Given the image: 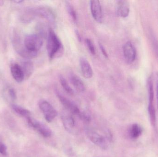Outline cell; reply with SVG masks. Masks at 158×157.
<instances>
[{
    "mask_svg": "<svg viewBox=\"0 0 158 157\" xmlns=\"http://www.w3.org/2000/svg\"><path fill=\"white\" fill-rule=\"evenodd\" d=\"M148 112L150 121L153 126L156 124V109L154 104V90L153 84V77H149L148 80Z\"/></svg>",
    "mask_w": 158,
    "mask_h": 157,
    "instance_id": "cell-2",
    "label": "cell"
},
{
    "mask_svg": "<svg viewBox=\"0 0 158 157\" xmlns=\"http://www.w3.org/2000/svg\"><path fill=\"white\" fill-rule=\"evenodd\" d=\"M47 50L50 60L60 57L64 52V46L52 29H49L47 39Z\"/></svg>",
    "mask_w": 158,
    "mask_h": 157,
    "instance_id": "cell-1",
    "label": "cell"
},
{
    "mask_svg": "<svg viewBox=\"0 0 158 157\" xmlns=\"http://www.w3.org/2000/svg\"><path fill=\"white\" fill-rule=\"evenodd\" d=\"M43 44V39L41 35L32 34L27 35L24 40V45L26 49L31 51L38 52Z\"/></svg>",
    "mask_w": 158,
    "mask_h": 157,
    "instance_id": "cell-3",
    "label": "cell"
},
{
    "mask_svg": "<svg viewBox=\"0 0 158 157\" xmlns=\"http://www.w3.org/2000/svg\"><path fill=\"white\" fill-rule=\"evenodd\" d=\"M17 51L19 54L25 59L27 60L33 59L36 58L38 56V52H37L31 51L26 49V47H22V48H18Z\"/></svg>",
    "mask_w": 158,
    "mask_h": 157,
    "instance_id": "cell-18",
    "label": "cell"
},
{
    "mask_svg": "<svg viewBox=\"0 0 158 157\" xmlns=\"http://www.w3.org/2000/svg\"><path fill=\"white\" fill-rule=\"evenodd\" d=\"M15 2L17 3H20L22 2L23 1H14Z\"/></svg>",
    "mask_w": 158,
    "mask_h": 157,
    "instance_id": "cell-30",
    "label": "cell"
},
{
    "mask_svg": "<svg viewBox=\"0 0 158 157\" xmlns=\"http://www.w3.org/2000/svg\"><path fill=\"white\" fill-rule=\"evenodd\" d=\"M12 108L17 113L20 114V115L23 116V117H26L27 119L31 116L30 112L28 110L26 109L23 108H21V107H19L18 105L14 104V105H12Z\"/></svg>",
    "mask_w": 158,
    "mask_h": 157,
    "instance_id": "cell-21",
    "label": "cell"
},
{
    "mask_svg": "<svg viewBox=\"0 0 158 157\" xmlns=\"http://www.w3.org/2000/svg\"><path fill=\"white\" fill-rule=\"evenodd\" d=\"M152 46L155 54L158 59V40L156 37H153L152 39Z\"/></svg>",
    "mask_w": 158,
    "mask_h": 157,
    "instance_id": "cell-24",
    "label": "cell"
},
{
    "mask_svg": "<svg viewBox=\"0 0 158 157\" xmlns=\"http://www.w3.org/2000/svg\"><path fill=\"white\" fill-rule=\"evenodd\" d=\"M40 109L43 112L45 120L48 122H51L57 116V112L48 101L42 100L39 103Z\"/></svg>",
    "mask_w": 158,
    "mask_h": 157,
    "instance_id": "cell-4",
    "label": "cell"
},
{
    "mask_svg": "<svg viewBox=\"0 0 158 157\" xmlns=\"http://www.w3.org/2000/svg\"><path fill=\"white\" fill-rule=\"evenodd\" d=\"M28 122L31 126L37 130L40 134L45 137H49L52 134V130L45 124L41 123L31 116L27 118Z\"/></svg>",
    "mask_w": 158,
    "mask_h": 157,
    "instance_id": "cell-5",
    "label": "cell"
},
{
    "mask_svg": "<svg viewBox=\"0 0 158 157\" xmlns=\"http://www.w3.org/2000/svg\"><path fill=\"white\" fill-rule=\"evenodd\" d=\"M130 4L124 0L118 1L117 3V14L118 16L123 18L127 17L130 14Z\"/></svg>",
    "mask_w": 158,
    "mask_h": 157,
    "instance_id": "cell-13",
    "label": "cell"
},
{
    "mask_svg": "<svg viewBox=\"0 0 158 157\" xmlns=\"http://www.w3.org/2000/svg\"><path fill=\"white\" fill-rule=\"evenodd\" d=\"M12 76L17 82L20 83L25 79V76L21 66L19 65L14 64L11 68Z\"/></svg>",
    "mask_w": 158,
    "mask_h": 157,
    "instance_id": "cell-14",
    "label": "cell"
},
{
    "mask_svg": "<svg viewBox=\"0 0 158 157\" xmlns=\"http://www.w3.org/2000/svg\"><path fill=\"white\" fill-rule=\"evenodd\" d=\"M21 68L24 73L25 78L27 79L29 78L32 75L34 69L33 63L30 60L26 59L22 62V66Z\"/></svg>",
    "mask_w": 158,
    "mask_h": 157,
    "instance_id": "cell-17",
    "label": "cell"
},
{
    "mask_svg": "<svg viewBox=\"0 0 158 157\" xmlns=\"http://www.w3.org/2000/svg\"><path fill=\"white\" fill-rule=\"evenodd\" d=\"M90 9L93 18L98 23H101L103 21V12L100 2L97 0L91 1Z\"/></svg>",
    "mask_w": 158,
    "mask_h": 157,
    "instance_id": "cell-9",
    "label": "cell"
},
{
    "mask_svg": "<svg viewBox=\"0 0 158 157\" xmlns=\"http://www.w3.org/2000/svg\"><path fill=\"white\" fill-rule=\"evenodd\" d=\"M123 56L128 64H131L136 59V52L135 47L131 41H127L123 47Z\"/></svg>",
    "mask_w": 158,
    "mask_h": 157,
    "instance_id": "cell-6",
    "label": "cell"
},
{
    "mask_svg": "<svg viewBox=\"0 0 158 157\" xmlns=\"http://www.w3.org/2000/svg\"><path fill=\"white\" fill-rule=\"evenodd\" d=\"M9 96L13 100H15L16 99V94L13 88H10L8 91Z\"/></svg>",
    "mask_w": 158,
    "mask_h": 157,
    "instance_id": "cell-26",
    "label": "cell"
},
{
    "mask_svg": "<svg viewBox=\"0 0 158 157\" xmlns=\"http://www.w3.org/2000/svg\"><path fill=\"white\" fill-rule=\"evenodd\" d=\"M143 132V128L139 124H133L131 125L129 129V135L132 139L135 140L142 135Z\"/></svg>",
    "mask_w": 158,
    "mask_h": 157,
    "instance_id": "cell-16",
    "label": "cell"
},
{
    "mask_svg": "<svg viewBox=\"0 0 158 157\" xmlns=\"http://www.w3.org/2000/svg\"><path fill=\"white\" fill-rule=\"evenodd\" d=\"M156 97L157 100L158 108V74L157 77V82H156Z\"/></svg>",
    "mask_w": 158,
    "mask_h": 157,
    "instance_id": "cell-29",
    "label": "cell"
},
{
    "mask_svg": "<svg viewBox=\"0 0 158 157\" xmlns=\"http://www.w3.org/2000/svg\"><path fill=\"white\" fill-rule=\"evenodd\" d=\"M4 2L3 1H0V6H2L3 5Z\"/></svg>",
    "mask_w": 158,
    "mask_h": 157,
    "instance_id": "cell-31",
    "label": "cell"
},
{
    "mask_svg": "<svg viewBox=\"0 0 158 157\" xmlns=\"http://www.w3.org/2000/svg\"><path fill=\"white\" fill-rule=\"evenodd\" d=\"M80 118L86 122H89L91 121V116L86 112H80L79 115Z\"/></svg>",
    "mask_w": 158,
    "mask_h": 157,
    "instance_id": "cell-23",
    "label": "cell"
},
{
    "mask_svg": "<svg viewBox=\"0 0 158 157\" xmlns=\"http://www.w3.org/2000/svg\"><path fill=\"white\" fill-rule=\"evenodd\" d=\"M85 41L86 46H87V48H88V50L91 53V54L93 55H95V48L94 45L93 41L88 38L86 39Z\"/></svg>",
    "mask_w": 158,
    "mask_h": 157,
    "instance_id": "cell-22",
    "label": "cell"
},
{
    "mask_svg": "<svg viewBox=\"0 0 158 157\" xmlns=\"http://www.w3.org/2000/svg\"><path fill=\"white\" fill-rule=\"evenodd\" d=\"M61 120L65 129L68 131H72L75 126L74 118L67 110H64L61 113Z\"/></svg>",
    "mask_w": 158,
    "mask_h": 157,
    "instance_id": "cell-11",
    "label": "cell"
},
{
    "mask_svg": "<svg viewBox=\"0 0 158 157\" xmlns=\"http://www.w3.org/2000/svg\"><path fill=\"white\" fill-rule=\"evenodd\" d=\"M59 81L62 85V87L65 90L67 93L69 95H73L74 94V91L73 89L71 88V87L69 85L66 79L62 75H60L59 77Z\"/></svg>",
    "mask_w": 158,
    "mask_h": 157,
    "instance_id": "cell-19",
    "label": "cell"
},
{
    "mask_svg": "<svg viewBox=\"0 0 158 157\" xmlns=\"http://www.w3.org/2000/svg\"><path fill=\"white\" fill-rule=\"evenodd\" d=\"M80 65L84 77L86 79L92 78L94 74L93 69L86 58L83 57L80 58Z\"/></svg>",
    "mask_w": 158,
    "mask_h": 157,
    "instance_id": "cell-12",
    "label": "cell"
},
{
    "mask_svg": "<svg viewBox=\"0 0 158 157\" xmlns=\"http://www.w3.org/2000/svg\"><path fill=\"white\" fill-rule=\"evenodd\" d=\"M0 153L3 155H6V147L2 143L0 142Z\"/></svg>",
    "mask_w": 158,
    "mask_h": 157,
    "instance_id": "cell-25",
    "label": "cell"
},
{
    "mask_svg": "<svg viewBox=\"0 0 158 157\" xmlns=\"http://www.w3.org/2000/svg\"><path fill=\"white\" fill-rule=\"evenodd\" d=\"M75 33H76V36H77V38L78 40L80 42H81L82 41V38L81 37L80 33H79L78 30H76V31H75Z\"/></svg>",
    "mask_w": 158,
    "mask_h": 157,
    "instance_id": "cell-28",
    "label": "cell"
},
{
    "mask_svg": "<svg viewBox=\"0 0 158 157\" xmlns=\"http://www.w3.org/2000/svg\"><path fill=\"white\" fill-rule=\"evenodd\" d=\"M36 15H39L45 18L51 23L55 22L56 15L54 11L50 7L47 6H41L35 9Z\"/></svg>",
    "mask_w": 158,
    "mask_h": 157,
    "instance_id": "cell-7",
    "label": "cell"
},
{
    "mask_svg": "<svg viewBox=\"0 0 158 157\" xmlns=\"http://www.w3.org/2000/svg\"><path fill=\"white\" fill-rule=\"evenodd\" d=\"M70 80L76 90L80 92H84L85 90V85L83 82L77 75L74 73L70 74Z\"/></svg>",
    "mask_w": 158,
    "mask_h": 157,
    "instance_id": "cell-15",
    "label": "cell"
},
{
    "mask_svg": "<svg viewBox=\"0 0 158 157\" xmlns=\"http://www.w3.org/2000/svg\"><path fill=\"white\" fill-rule=\"evenodd\" d=\"M87 136L90 140L97 146L103 149L107 148V143L105 138L102 135L94 131H87Z\"/></svg>",
    "mask_w": 158,
    "mask_h": 157,
    "instance_id": "cell-10",
    "label": "cell"
},
{
    "mask_svg": "<svg viewBox=\"0 0 158 157\" xmlns=\"http://www.w3.org/2000/svg\"><path fill=\"white\" fill-rule=\"evenodd\" d=\"M99 46L100 50H101L102 54L104 55V56H105V57H106V58H108V55L107 53L105 47H104V46H103L102 44H101V43H99Z\"/></svg>",
    "mask_w": 158,
    "mask_h": 157,
    "instance_id": "cell-27",
    "label": "cell"
},
{
    "mask_svg": "<svg viewBox=\"0 0 158 157\" xmlns=\"http://www.w3.org/2000/svg\"><path fill=\"white\" fill-rule=\"evenodd\" d=\"M65 5L67 11L69 14L74 22H77V16L75 8H74L72 5L68 1L65 2Z\"/></svg>",
    "mask_w": 158,
    "mask_h": 157,
    "instance_id": "cell-20",
    "label": "cell"
},
{
    "mask_svg": "<svg viewBox=\"0 0 158 157\" xmlns=\"http://www.w3.org/2000/svg\"><path fill=\"white\" fill-rule=\"evenodd\" d=\"M56 95L57 97L59 99L61 103L64 107L65 108L66 110L68 111L71 113L76 115H79L80 112L79 108L71 100H69L68 99L64 97L58 91H56Z\"/></svg>",
    "mask_w": 158,
    "mask_h": 157,
    "instance_id": "cell-8",
    "label": "cell"
}]
</instances>
